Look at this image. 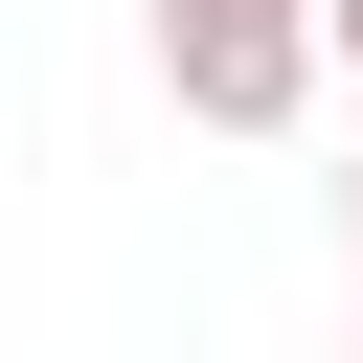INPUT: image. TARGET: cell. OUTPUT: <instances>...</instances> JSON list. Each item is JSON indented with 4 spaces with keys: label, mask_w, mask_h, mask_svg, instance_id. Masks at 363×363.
<instances>
[{
    "label": "cell",
    "mask_w": 363,
    "mask_h": 363,
    "mask_svg": "<svg viewBox=\"0 0 363 363\" xmlns=\"http://www.w3.org/2000/svg\"><path fill=\"white\" fill-rule=\"evenodd\" d=\"M340 272H363V159H340Z\"/></svg>",
    "instance_id": "3"
},
{
    "label": "cell",
    "mask_w": 363,
    "mask_h": 363,
    "mask_svg": "<svg viewBox=\"0 0 363 363\" xmlns=\"http://www.w3.org/2000/svg\"><path fill=\"white\" fill-rule=\"evenodd\" d=\"M318 68H363V0H318Z\"/></svg>",
    "instance_id": "2"
},
{
    "label": "cell",
    "mask_w": 363,
    "mask_h": 363,
    "mask_svg": "<svg viewBox=\"0 0 363 363\" xmlns=\"http://www.w3.org/2000/svg\"><path fill=\"white\" fill-rule=\"evenodd\" d=\"M159 23V91L204 136H295L318 113V0H136Z\"/></svg>",
    "instance_id": "1"
}]
</instances>
